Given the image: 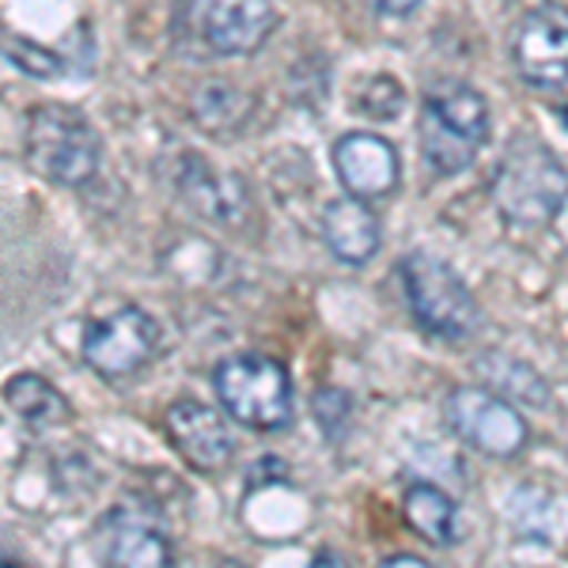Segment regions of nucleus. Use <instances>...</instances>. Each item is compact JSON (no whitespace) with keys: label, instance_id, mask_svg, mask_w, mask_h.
Segmentation results:
<instances>
[{"label":"nucleus","instance_id":"obj_1","mask_svg":"<svg viewBox=\"0 0 568 568\" xmlns=\"http://www.w3.org/2000/svg\"><path fill=\"white\" fill-rule=\"evenodd\" d=\"M489 103L463 80H439L420 99L417 136L436 175H459L470 168L489 141Z\"/></svg>","mask_w":568,"mask_h":568},{"label":"nucleus","instance_id":"obj_2","mask_svg":"<svg viewBox=\"0 0 568 568\" xmlns=\"http://www.w3.org/2000/svg\"><path fill=\"white\" fill-rule=\"evenodd\" d=\"M493 205L516 227H546L568 205V171L546 144L519 136L493 179Z\"/></svg>","mask_w":568,"mask_h":568},{"label":"nucleus","instance_id":"obj_3","mask_svg":"<svg viewBox=\"0 0 568 568\" xmlns=\"http://www.w3.org/2000/svg\"><path fill=\"white\" fill-rule=\"evenodd\" d=\"M281 16L273 0H179L175 39L182 50H201L209 58H251Z\"/></svg>","mask_w":568,"mask_h":568},{"label":"nucleus","instance_id":"obj_4","mask_svg":"<svg viewBox=\"0 0 568 568\" xmlns=\"http://www.w3.org/2000/svg\"><path fill=\"white\" fill-rule=\"evenodd\" d=\"M23 155L34 175L53 186H84L99 171L103 141L77 106L42 103L27 118Z\"/></svg>","mask_w":568,"mask_h":568},{"label":"nucleus","instance_id":"obj_5","mask_svg":"<svg viewBox=\"0 0 568 568\" xmlns=\"http://www.w3.org/2000/svg\"><path fill=\"white\" fill-rule=\"evenodd\" d=\"M213 390L227 417L254 433H277L292 420V375L265 353L227 356L213 372Z\"/></svg>","mask_w":568,"mask_h":568},{"label":"nucleus","instance_id":"obj_6","mask_svg":"<svg viewBox=\"0 0 568 568\" xmlns=\"http://www.w3.org/2000/svg\"><path fill=\"white\" fill-rule=\"evenodd\" d=\"M398 273L402 288H406V304L420 329L444 337V342H463L478 329L481 311L474 304L466 281L447 262L417 251L402 258Z\"/></svg>","mask_w":568,"mask_h":568},{"label":"nucleus","instance_id":"obj_7","mask_svg":"<svg viewBox=\"0 0 568 568\" xmlns=\"http://www.w3.org/2000/svg\"><path fill=\"white\" fill-rule=\"evenodd\" d=\"M444 417L466 447L489 459H516L530 439L527 417L493 387H455L444 402Z\"/></svg>","mask_w":568,"mask_h":568},{"label":"nucleus","instance_id":"obj_8","mask_svg":"<svg viewBox=\"0 0 568 568\" xmlns=\"http://www.w3.org/2000/svg\"><path fill=\"white\" fill-rule=\"evenodd\" d=\"M160 329H155L152 315L141 307H118L103 318H91L80 337V353L84 364L103 379H125L136 375L152 361Z\"/></svg>","mask_w":568,"mask_h":568},{"label":"nucleus","instance_id":"obj_9","mask_svg":"<svg viewBox=\"0 0 568 568\" xmlns=\"http://www.w3.org/2000/svg\"><path fill=\"white\" fill-rule=\"evenodd\" d=\"M508 58L530 88L568 84V8L538 4L511 27Z\"/></svg>","mask_w":568,"mask_h":568},{"label":"nucleus","instance_id":"obj_10","mask_svg":"<svg viewBox=\"0 0 568 568\" xmlns=\"http://www.w3.org/2000/svg\"><path fill=\"white\" fill-rule=\"evenodd\" d=\"M334 171L337 182L345 186L349 197L361 201H379L390 197L402 182V155L398 149L379 133H345L334 141Z\"/></svg>","mask_w":568,"mask_h":568},{"label":"nucleus","instance_id":"obj_11","mask_svg":"<svg viewBox=\"0 0 568 568\" xmlns=\"http://www.w3.org/2000/svg\"><path fill=\"white\" fill-rule=\"evenodd\" d=\"M168 436L182 459L205 474L224 470L235 455V439L227 433L224 414L194 398H182L168 409Z\"/></svg>","mask_w":568,"mask_h":568},{"label":"nucleus","instance_id":"obj_12","mask_svg":"<svg viewBox=\"0 0 568 568\" xmlns=\"http://www.w3.org/2000/svg\"><path fill=\"white\" fill-rule=\"evenodd\" d=\"M323 240L342 265H368L383 243L379 216L372 213L368 201L337 197L323 213Z\"/></svg>","mask_w":568,"mask_h":568},{"label":"nucleus","instance_id":"obj_13","mask_svg":"<svg viewBox=\"0 0 568 568\" xmlns=\"http://www.w3.org/2000/svg\"><path fill=\"white\" fill-rule=\"evenodd\" d=\"M179 194L190 201V209H197L201 216L220 220V224H235L243 220L251 194H246L243 179L220 175L216 168H209L197 155H186L179 171Z\"/></svg>","mask_w":568,"mask_h":568},{"label":"nucleus","instance_id":"obj_14","mask_svg":"<svg viewBox=\"0 0 568 568\" xmlns=\"http://www.w3.org/2000/svg\"><path fill=\"white\" fill-rule=\"evenodd\" d=\"M402 511H406V524L417 530L425 542L433 546H452L459 538V508L447 497L439 485L417 481L402 497Z\"/></svg>","mask_w":568,"mask_h":568},{"label":"nucleus","instance_id":"obj_15","mask_svg":"<svg viewBox=\"0 0 568 568\" xmlns=\"http://www.w3.org/2000/svg\"><path fill=\"white\" fill-rule=\"evenodd\" d=\"M4 402L20 414L27 425H61L69 420V402L61 390H53L42 375L23 372L4 383Z\"/></svg>","mask_w":568,"mask_h":568},{"label":"nucleus","instance_id":"obj_16","mask_svg":"<svg viewBox=\"0 0 568 568\" xmlns=\"http://www.w3.org/2000/svg\"><path fill=\"white\" fill-rule=\"evenodd\" d=\"M190 110H194V122L201 130L232 133V130H240L246 122V114H251V99H246L240 88L224 84V80H213V84H201L194 91Z\"/></svg>","mask_w":568,"mask_h":568},{"label":"nucleus","instance_id":"obj_17","mask_svg":"<svg viewBox=\"0 0 568 568\" xmlns=\"http://www.w3.org/2000/svg\"><path fill=\"white\" fill-rule=\"evenodd\" d=\"M106 557L114 565H130V568H163L171 565V546L152 527L122 519L106 542Z\"/></svg>","mask_w":568,"mask_h":568},{"label":"nucleus","instance_id":"obj_18","mask_svg":"<svg viewBox=\"0 0 568 568\" xmlns=\"http://www.w3.org/2000/svg\"><path fill=\"white\" fill-rule=\"evenodd\" d=\"M0 45H4L8 61H12V65H20L27 77L53 80L61 72V58L53 50H45V45H39V42L20 39V34H0Z\"/></svg>","mask_w":568,"mask_h":568},{"label":"nucleus","instance_id":"obj_19","mask_svg":"<svg viewBox=\"0 0 568 568\" xmlns=\"http://www.w3.org/2000/svg\"><path fill=\"white\" fill-rule=\"evenodd\" d=\"M402 103H406V91L398 88V80L394 77H368V84L356 91V106H361V114L375 118V122H390V118H398Z\"/></svg>","mask_w":568,"mask_h":568},{"label":"nucleus","instance_id":"obj_20","mask_svg":"<svg viewBox=\"0 0 568 568\" xmlns=\"http://www.w3.org/2000/svg\"><path fill=\"white\" fill-rule=\"evenodd\" d=\"M372 4V12H379V16H414L425 0H368Z\"/></svg>","mask_w":568,"mask_h":568},{"label":"nucleus","instance_id":"obj_21","mask_svg":"<svg viewBox=\"0 0 568 568\" xmlns=\"http://www.w3.org/2000/svg\"><path fill=\"white\" fill-rule=\"evenodd\" d=\"M383 565H417V568H425L428 561H420V557H409V554H398V557H390V561H383Z\"/></svg>","mask_w":568,"mask_h":568},{"label":"nucleus","instance_id":"obj_22","mask_svg":"<svg viewBox=\"0 0 568 568\" xmlns=\"http://www.w3.org/2000/svg\"><path fill=\"white\" fill-rule=\"evenodd\" d=\"M557 118H561V125H565V130H568V106H561V110H557Z\"/></svg>","mask_w":568,"mask_h":568}]
</instances>
